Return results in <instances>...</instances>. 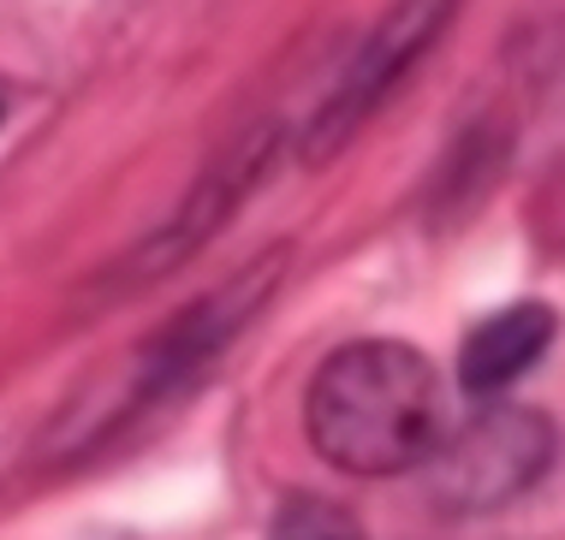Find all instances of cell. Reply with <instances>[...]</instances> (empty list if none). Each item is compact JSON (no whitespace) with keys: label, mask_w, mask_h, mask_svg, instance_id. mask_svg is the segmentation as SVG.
Here are the masks:
<instances>
[{"label":"cell","mask_w":565,"mask_h":540,"mask_svg":"<svg viewBox=\"0 0 565 540\" xmlns=\"http://www.w3.org/2000/svg\"><path fill=\"white\" fill-rule=\"evenodd\" d=\"M303 428L333 469L399 475L440 445V380L399 338H358L316 368Z\"/></svg>","instance_id":"obj_1"},{"label":"cell","mask_w":565,"mask_h":540,"mask_svg":"<svg viewBox=\"0 0 565 540\" xmlns=\"http://www.w3.org/2000/svg\"><path fill=\"white\" fill-rule=\"evenodd\" d=\"M554 463V422L536 410H482L429 452V482L447 511H494L536 487V475Z\"/></svg>","instance_id":"obj_2"},{"label":"cell","mask_w":565,"mask_h":540,"mask_svg":"<svg viewBox=\"0 0 565 540\" xmlns=\"http://www.w3.org/2000/svg\"><path fill=\"white\" fill-rule=\"evenodd\" d=\"M452 7H458V0H393V12L375 24V36L363 42L358 60L345 66V84L333 89V101L316 114L310 154H333L381 101L393 96V84H399V77L429 54V42L447 30Z\"/></svg>","instance_id":"obj_3"},{"label":"cell","mask_w":565,"mask_h":540,"mask_svg":"<svg viewBox=\"0 0 565 540\" xmlns=\"http://www.w3.org/2000/svg\"><path fill=\"white\" fill-rule=\"evenodd\" d=\"M554 309L542 303H512L500 309V315H488L477 333L465 338V350H458V380L470 386V392H500V386H512L524 368L542 363V350L554 345Z\"/></svg>","instance_id":"obj_4"},{"label":"cell","mask_w":565,"mask_h":540,"mask_svg":"<svg viewBox=\"0 0 565 540\" xmlns=\"http://www.w3.org/2000/svg\"><path fill=\"white\" fill-rule=\"evenodd\" d=\"M268 540H363V529L345 505L316 499V493H292V499L274 511Z\"/></svg>","instance_id":"obj_5"}]
</instances>
